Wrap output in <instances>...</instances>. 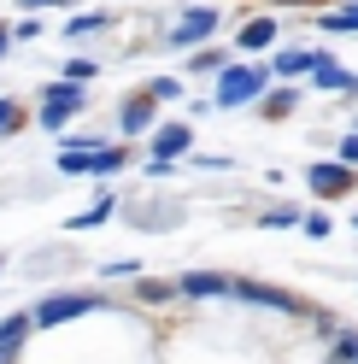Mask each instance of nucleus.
Returning <instances> with one entry per match:
<instances>
[{"label":"nucleus","instance_id":"obj_1","mask_svg":"<svg viewBox=\"0 0 358 364\" xmlns=\"http://www.w3.org/2000/svg\"><path fill=\"white\" fill-rule=\"evenodd\" d=\"M264 82H271V65H223L217 71V112H235V106H259L264 100Z\"/></svg>","mask_w":358,"mask_h":364},{"label":"nucleus","instance_id":"obj_2","mask_svg":"<svg viewBox=\"0 0 358 364\" xmlns=\"http://www.w3.org/2000/svg\"><path fill=\"white\" fill-rule=\"evenodd\" d=\"M88 106V88L77 82V77H59V82H48V95H41V129H65V124H71L77 118V112Z\"/></svg>","mask_w":358,"mask_h":364},{"label":"nucleus","instance_id":"obj_3","mask_svg":"<svg viewBox=\"0 0 358 364\" xmlns=\"http://www.w3.org/2000/svg\"><path fill=\"white\" fill-rule=\"evenodd\" d=\"M100 300L94 294H48V300L36 306V329H53V323H71V317H82V311H94Z\"/></svg>","mask_w":358,"mask_h":364},{"label":"nucleus","instance_id":"obj_4","mask_svg":"<svg viewBox=\"0 0 358 364\" xmlns=\"http://www.w3.org/2000/svg\"><path fill=\"white\" fill-rule=\"evenodd\" d=\"M358 165H347V159H335V165H311L305 171V182H311V194H323V200H341V194H352L358 188V176H352Z\"/></svg>","mask_w":358,"mask_h":364},{"label":"nucleus","instance_id":"obj_5","mask_svg":"<svg viewBox=\"0 0 358 364\" xmlns=\"http://www.w3.org/2000/svg\"><path fill=\"white\" fill-rule=\"evenodd\" d=\"M212 30H217V12H212V6H194V12H183V18H176V30H170V41H165V48L188 53V48H200V41H206Z\"/></svg>","mask_w":358,"mask_h":364},{"label":"nucleus","instance_id":"obj_6","mask_svg":"<svg viewBox=\"0 0 358 364\" xmlns=\"http://www.w3.org/2000/svg\"><path fill=\"white\" fill-rule=\"evenodd\" d=\"M176 294H200V300H223V294H241L235 277H217V270H188L176 277Z\"/></svg>","mask_w":358,"mask_h":364},{"label":"nucleus","instance_id":"obj_7","mask_svg":"<svg viewBox=\"0 0 358 364\" xmlns=\"http://www.w3.org/2000/svg\"><path fill=\"white\" fill-rule=\"evenodd\" d=\"M194 153V129L188 124H159L153 129V159H183Z\"/></svg>","mask_w":358,"mask_h":364},{"label":"nucleus","instance_id":"obj_8","mask_svg":"<svg viewBox=\"0 0 358 364\" xmlns=\"http://www.w3.org/2000/svg\"><path fill=\"white\" fill-rule=\"evenodd\" d=\"M311 82H318L323 95H352V88H358V77H352V71H341V65H335L329 53H318V65H311Z\"/></svg>","mask_w":358,"mask_h":364},{"label":"nucleus","instance_id":"obj_9","mask_svg":"<svg viewBox=\"0 0 358 364\" xmlns=\"http://www.w3.org/2000/svg\"><path fill=\"white\" fill-rule=\"evenodd\" d=\"M30 329H36V311H18V317H6V323H0V364L18 358V347H24Z\"/></svg>","mask_w":358,"mask_h":364},{"label":"nucleus","instance_id":"obj_10","mask_svg":"<svg viewBox=\"0 0 358 364\" xmlns=\"http://www.w3.org/2000/svg\"><path fill=\"white\" fill-rule=\"evenodd\" d=\"M153 95H136V100H124V112H118V129L124 135H141V129H153Z\"/></svg>","mask_w":358,"mask_h":364},{"label":"nucleus","instance_id":"obj_11","mask_svg":"<svg viewBox=\"0 0 358 364\" xmlns=\"http://www.w3.org/2000/svg\"><path fill=\"white\" fill-rule=\"evenodd\" d=\"M271 41H276V18H253V24H241L235 48H241V53H264Z\"/></svg>","mask_w":358,"mask_h":364},{"label":"nucleus","instance_id":"obj_12","mask_svg":"<svg viewBox=\"0 0 358 364\" xmlns=\"http://www.w3.org/2000/svg\"><path fill=\"white\" fill-rule=\"evenodd\" d=\"M241 300L271 306V311H300V300H294V294H282V288H253V282H241Z\"/></svg>","mask_w":358,"mask_h":364},{"label":"nucleus","instance_id":"obj_13","mask_svg":"<svg viewBox=\"0 0 358 364\" xmlns=\"http://www.w3.org/2000/svg\"><path fill=\"white\" fill-rule=\"evenodd\" d=\"M318 24H323L329 36H352V30H358V0H347V6H335V12L323 6V12H318Z\"/></svg>","mask_w":358,"mask_h":364},{"label":"nucleus","instance_id":"obj_14","mask_svg":"<svg viewBox=\"0 0 358 364\" xmlns=\"http://www.w3.org/2000/svg\"><path fill=\"white\" fill-rule=\"evenodd\" d=\"M311 65H318V53L288 48V53H276V65H271V71H276V77H311Z\"/></svg>","mask_w":358,"mask_h":364},{"label":"nucleus","instance_id":"obj_15","mask_svg":"<svg viewBox=\"0 0 358 364\" xmlns=\"http://www.w3.org/2000/svg\"><path fill=\"white\" fill-rule=\"evenodd\" d=\"M59 171H65V176H94V153L65 147V153H59Z\"/></svg>","mask_w":358,"mask_h":364},{"label":"nucleus","instance_id":"obj_16","mask_svg":"<svg viewBox=\"0 0 358 364\" xmlns=\"http://www.w3.org/2000/svg\"><path fill=\"white\" fill-rule=\"evenodd\" d=\"M106 218H112V194H100V200H94V206H88L82 218H71V230H100Z\"/></svg>","mask_w":358,"mask_h":364},{"label":"nucleus","instance_id":"obj_17","mask_svg":"<svg viewBox=\"0 0 358 364\" xmlns=\"http://www.w3.org/2000/svg\"><path fill=\"white\" fill-rule=\"evenodd\" d=\"M294 100H300V88H276V95H264L259 106L271 112V118H282V112H294Z\"/></svg>","mask_w":358,"mask_h":364},{"label":"nucleus","instance_id":"obj_18","mask_svg":"<svg viewBox=\"0 0 358 364\" xmlns=\"http://www.w3.org/2000/svg\"><path fill=\"white\" fill-rule=\"evenodd\" d=\"M124 171V147H94V176H112Z\"/></svg>","mask_w":358,"mask_h":364},{"label":"nucleus","instance_id":"obj_19","mask_svg":"<svg viewBox=\"0 0 358 364\" xmlns=\"http://www.w3.org/2000/svg\"><path fill=\"white\" fill-rule=\"evenodd\" d=\"M147 95H153V100H183L188 88L176 82V77H153V82H147Z\"/></svg>","mask_w":358,"mask_h":364},{"label":"nucleus","instance_id":"obj_20","mask_svg":"<svg viewBox=\"0 0 358 364\" xmlns=\"http://www.w3.org/2000/svg\"><path fill=\"white\" fill-rule=\"evenodd\" d=\"M106 24V12H77L71 24H65V36H88V30H100Z\"/></svg>","mask_w":358,"mask_h":364},{"label":"nucleus","instance_id":"obj_21","mask_svg":"<svg viewBox=\"0 0 358 364\" xmlns=\"http://www.w3.org/2000/svg\"><path fill=\"white\" fill-rule=\"evenodd\" d=\"M18 124H24V106H18V100H0V135H12Z\"/></svg>","mask_w":358,"mask_h":364},{"label":"nucleus","instance_id":"obj_22","mask_svg":"<svg viewBox=\"0 0 358 364\" xmlns=\"http://www.w3.org/2000/svg\"><path fill=\"white\" fill-rule=\"evenodd\" d=\"M264 223H271V230H294V223H305L294 206H282V212H271V218H264Z\"/></svg>","mask_w":358,"mask_h":364},{"label":"nucleus","instance_id":"obj_23","mask_svg":"<svg viewBox=\"0 0 358 364\" xmlns=\"http://www.w3.org/2000/svg\"><path fill=\"white\" fill-rule=\"evenodd\" d=\"M223 65H229V59H223V53H194V71H212V77H217Z\"/></svg>","mask_w":358,"mask_h":364},{"label":"nucleus","instance_id":"obj_24","mask_svg":"<svg viewBox=\"0 0 358 364\" xmlns=\"http://www.w3.org/2000/svg\"><path fill=\"white\" fill-rule=\"evenodd\" d=\"M329 230H335V223H329V212H311V218H305V235H318V241H323Z\"/></svg>","mask_w":358,"mask_h":364},{"label":"nucleus","instance_id":"obj_25","mask_svg":"<svg viewBox=\"0 0 358 364\" xmlns=\"http://www.w3.org/2000/svg\"><path fill=\"white\" fill-rule=\"evenodd\" d=\"M65 77H77V82H88V77H94V59H71V65H65Z\"/></svg>","mask_w":358,"mask_h":364},{"label":"nucleus","instance_id":"obj_26","mask_svg":"<svg viewBox=\"0 0 358 364\" xmlns=\"http://www.w3.org/2000/svg\"><path fill=\"white\" fill-rule=\"evenodd\" d=\"M335 358H347V364H358V335H341V347H335Z\"/></svg>","mask_w":358,"mask_h":364},{"label":"nucleus","instance_id":"obj_27","mask_svg":"<svg viewBox=\"0 0 358 364\" xmlns=\"http://www.w3.org/2000/svg\"><path fill=\"white\" fill-rule=\"evenodd\" d=\"M341 159H347V165H358V135H341Z\"/></svg>","mask_w":358,"mask_h":364},{"label":"nucleus","instance_id":"obj_28","mask_svg":"<svg viewBox=\"0 0 358 364\" xmlns=\"http://www.w3.org/2000/svg\"><path fill=\"white\" fill-rule=\"evenodd\" d=\"M24 12H41V6H71V0H18Z\"/></svg>","mask_w":358,"mask_h":364},{"label":"nucleus","instance_id":"obj_29","mask_svg":"<svg viewBox=\"0 0 358 364\" xmlns=\"http://www.w3.org/2000/svg\"><path fill=\"white\" fill-rule=\"evenodd\" d=\"M276 6H323V0H276Z\"/></svg>","mask_w":358,"mask_h":364},{"label":"nucleus","instance_id":"obj_30","mask_svg":"<svg viewBox=\"0 0 358 364\" xmlns=\"http://www.w3.org/2000/svg\"><path fill=\"white\" fill-rule=\"evenodd\" d=\"M6 41H12V30H6V24H0V53H6Z\"/></svg>","mask_w":358,"mask_h":364},{"label":"nucleus","instance_id":"obj_31","mask_svg":"<svg viewBox=\"0 0 358 364\" xmlns=\"http://www.w3.org/2000/svg\"><path fill=\"white\" fill-rule=\"evenodd\" d=\"M352 230H358V218H352Z\"/></svg>","mask_w":358,"mask_h":364}]
</instances>
